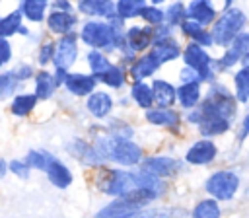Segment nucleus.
Masks as SVG:
<instances>
[{"label": "nucleus", "instance_id": "b1692460", "mask_svg": "<svg viewBox=\"0 0 249 218\" xmlns=\"http://www.w3.org/2000/svg\"><path fill=\"white\" fill-rule=\"evenodd\" d=\"M18 8H19L23 19H27L31 23H41L45 19V14L51 8V4L47 0H23Z\"/></svg>", "mask_w": 249, "mask_h": 218}, {"label": "nucleus", "instance_id": "7ed1b4c3", "mask_svg": "<svg viewBox=\"0 0 249 218\" xmlns=\"http://www.w3.org/2000/svg\"><path fill=\"white\" fill-rule=\"evenodd\" d=\"M243 23H245V14L239 10V8H230L226 10L216 21H214V27L210 31L212 35V41L218 43V45H230L243 29Z\"/></svg>", "mask_w": 249, "mask_h": 218}, {"label": "nucleus", "instance_id": "473e14b6", "mask_svg": "<svg viewBox=\"0 0 249 218\" xmlns=\"http://www.w3.org/2000/svg\"><path fill=\"white\" fill-rule=\"evenodd\" d=\"M54 160V156L47 150H29L25 154V164L29 165V169H39V171H45L47 165Z\"/></svg>", "mask_w": 249, "mask_h": 218}, {"label": "nucleus", "instance_id": "bb28decb", "mask_svg": "<svg viewBox=\"0 0 249 218\" xmlns=\"http://www.w3.org/2000/svg\"><path fill=\"white\" fill-rule=\"evenodd\" d=\"M130 99L140 107V109H152L154 107V95H152V86L146 82H132L130 86Z\"/></svg>", "mask_w": 249, "mask_h": 218}, {"label": "nucleus", "instance_id": "a18cd8bd", "mask_svg": "<svg viewBox=\"0 0 249 218\" xmlns=\"http://www.w3.org/2000/svg\"><path fill=\"white\" fill-rule=\"evenodd\" d=\"M247 134H249V113L245 115V119H243V123H241V134H239V136L243 138V136H247Z\"/></svg>", "mask_w": 249, "mask_h": 218}, {"label": "nucleus", "instance_id": "412c9836", "mask_svg": "<svg viewBox=\"0 0 249 218\" xmlns=\"http://www.w3.org/2000/svg\"><path fill=\"white\" fill-rule=\"evenodd\" d=\"M150 53H152V56H154V58L160 62V66H161V64L169 62V60H175L177 56H181L183 51H181L179 43H177L173 37H167V39L156 41V43L152 45Z\"/></svg>", "mask_w": 249, "mask_h": 218}, {"label": "nucleus", "instance_id": "79ce46f5", "mask_svg": "<svg viewBox=\"0 0 249 218\" xmlns=\"http://www.w3.org/2000/svg\"><path fill=\"white\" fill-rule=\"evenodd\" d=\"M12 60V43L8 39H0V68H4Z\"/></svg>", "mask_w": 249, "mask_h": 218}, {"label": "nucleus", "instance_id": "423d86ee", "mask_svg": "<svg viewBox=\"0 0 249 218\" xmlns=\"http://www.w3.org/2000/svg\"><path fill=\"white\" fill-rule=\"evenodd\" d=\"M181 56H183L185 66H187V68H191V70H195V72L198 74L200 82H212V80H214L212 60H210L208 53H206L200 45H196V43H193V41H191V43L183 49Z\"/></svg>", "mask_w": 249, "mask_h": 218}, {"label": "nucleus", "instance_id": "c85d7f7f", "mask_svg": "<svg viewBox=\"0 0 249 218\" xmlns=\"http://www.w3.org/2000/svg\"><path fill=\"white\" fill-rule=\"evenodd\" d=\"M177 101L183 109H193L200 101V84H181L177 88Z\"/></svg>", "mask_w": 249, "mask_h": 218}, {"label": "nucleus", "instance_id": "c9c22d12", "mask_svg": "<svg viewBox=\"0 0 249 218\" xmlns=\"http://www.w3.org/2000/svg\"><path fill=\"white\" fill-rule=\"evenodd\" d=\"M193 218H220V206L214 199H204L193 208Z\"/></svg>", "mask_w": 249, "mask_h": 218}, {"label": "nucleus", "instance_id": "1a4fd4ad", "mask_svg": "<svg viewBox=\"0 0 249 218\" xmlns=\"http://www.w3.org/2000/svg\"><path fill=\"white\" fill-rule=\"evenodd\" d=\"M154 43V27L150 25H132L128 29H124V45L121 49H128L130 53H134L136 56L152 47ZM119 49V51H121Z\"/></svg>", "mask_w": 249, "mask_h": 218}, {"label": "nucleus", "instance_id": "c03bdc74", "mask_svg": "<svg viewBox=\"0 0 249 218\" xmlns=\"http://www.w3.org/2000/svg\"><path fill=\"white\" fill-rule=\"evenodd\" d=\"M158 216V212L156 210H138V212H132V214H126V216H123V218H156Z\"/></svg>", "mask_w": 249, "mask_h": 218}, {"label": "nucleus", "instance_id": "f704fd0d", "mask_svg": "<svg viewBox=\"0 0 249 218\" xmlns=\"http://www.w3.org/2000/svg\"><path fill=\"white\" fill-rule=\"evenodd\" d=\"M235 99L241 103L249 101V66H243L235 74Z\"/></svg>", "mask_w": 249, "mask_h": 218}, {"label": "nucleus", "instance_id": "2f4dec72", "mask_svg": "<svg viewBox=\"0 0 249 218\" xmlns=\"http://www.w3.org/2000/svg\"><path fill=\"white\" fill-rule=\"evenodd\" d=\"M144 4H146L144 0H119V2H115V14L123 21H126V19L136 18L140 14V10L144 8Z\"/></svg>", "mask_w": 249, "mask_h": 218}, {"label": "nucleus", "instance_id": "ddd939ff", "mask_svg": "<svg viewBox=\"0 0 249 218\" xmlns=\"http://www.w3.org/2000/svg\"><path fill=\"white\" fill-rule=\"evenodd\" d=\"M158 68H160V62L152 56V53H144L134 58V62L126 68V74L132 78V82H144L146 78L154 76Z\"/></svg>", "mask_w": 249, "mask_h": 218}, {"label": "nucleus", "instance_id": "f8f14e48", "mask_svg": "<svg viewBox=\"0 0 249 218\" xmlns=\"http://www.w3.org/2000/svg\"><path fill=\"white\" fill-rule=\"evenodd\" d=\"M113 105H115L113 95H111L109 91H103V90H95L93 93H89V95L86 97V109H88V113H89L91 117H95V119H105V117H109L111 111H113Z\"/></svg>", "mask_w": 249, "mask_h": 218}, {"label": "nucleus", "instance_id": "6e6552de", "mask_svg": "<svg viewBox=\"0 0 249 218\" xmlns=\"http://www.w3.org/2000/svg\"><path fill=\"white\" fill-rule=\"evenodd\" d=\"M78 33H68L62 35L54 41V56H53V64L56 70H70L72 64L78 60Z\"/></svg>", "mask_w": 249, "mask_h": 218}, {"label": "nucleus", "instance_id": "2eb2a0df", "mask_svg": "<svg viewBox=\"0 0 249 218\" xmlns=\"http://www.w3.org/2000/svg\"><path fill=\"white\" fill-rule=\"evenodd\" d=\"M76 25H78V18L74 14H66V12H58V10H51L47 14V29L58 37L74 33Z\"/></svg>", "mask_w": 249, "mask_h": 218}, {"label": "nucleus", "instance_id": "aec40b11", "mask_svg": "<svg viewBox=\"0 0 249 218\" xmlns=\"http://www.w3.org/2000/svg\"><path fill=\"white\" fill-rule=\"evenodd\" d=\"M187 19L196 21L198 25H208L210 21H216V10L206 0H193L187 6Z\"/></svg>", "mask_w": 249, "mask_h": 218}, {"label": "nucleus", "instance_id": "ea45409f", "mask_svg": "<svg viewBox=\"0 0 249 218\" xmlns=\"http://www.w3.org/2000/svg\"><path fill=\"white\" fill-rule=\"evenodd\" d=\"M14 72H16V76H18V80L21 84L27 82V80H31V78H35V68L29 62H21L18 68H14Z\"/></svg>", "mask_w": 249, "mask_h": 218}, {"label": "nucleus", "instance_id": "f3484780", "mask_svg": "<svg viewBox=\"0 0 249 218\" xmlns=\"http://www.w3.org/2000/svg\"><path fill=\"white\" fill-rule=\"evenodd\" d=\"M45 175H47V179H49L56 189H68V187L72 185V181H74V175H72L70 167H68L64 162H60L58 158H54V160L47 165Z\"/></svg>", "mask_w": 249, "mask_h": 218}, {"label": "nucleus", "instance_id": "39448f33", "mask_svg": "<svg viewBox=\"0 0 249 218\" xmlns=\"http://www.w3.org/2000/svg\"><path fill=\"white\" fill-rule=\"evenodd\" d=\"M148 202H152V200L142 193H136V195H130V197H123V199H113L109 204L99 208L93 218H123L126 214L144 210V206Z\"/></svg>", "mask_w": 249, "mask_h": 218}, {"label": "nucleus", "instance_id": "37998d69", "mask_svg": "<svg viewBox=\"0 0 249 218\" xmlns=\"http://www.w3.org/2000/svg\"><path fill=\"white\" fill-rule=\"evenodd\" d=\"M51 10H58V12H66V14H74L76 8H74L70 2H66V0H56V2L51 4Z\"/></svg>", "mask_w": 249, "mask_h": 218}, {"label": "nucleus", "instance_id": "7c9ffc66", "mask_svg": "<svg viewBox=\"0 0 249 218\" xmlns=\"http://www.w3.org/2000/svg\"><path fill=\"white\" fill-rule=\"evenodd\" d=\"M21 88V82L18 80L14 70H4L0 72V101H6L18 93Z\"/></svg>", "mask_w": 249, "mask_h": 218}, {"label": "nucleus", "instance_id": "a211bd4d", "mask_svg": "<svg viewBox=\"0 0 249 218\" xmlns=\"http://www.w3.org/2000/svg\"><path fill=\"white\" fill-rule=\"evenodd\" d=\"M249 51V33H239L231 43H230V49H226L222 60L218 62L220 68H230L233 66L237 60H241L245 56V53Z\"/></svg>", "mask_w": 249, "mask_h": 218}, {"label": "nucleus", "instance_id": "4c0bfd02", "mask_svg": "<svg viewBox=\"0 0 249 218\" xmlns=\"http://www.w3.org/2000/svg\"><path fill=\"white\" fill-rule=\"evenodd\" d=\"M53 56H54V41H43L37 49V64L41 66V70H45L47 64H53Z\"/></svg>", "mask_w": 249, "mask_h": 218}, {"label": "nucleus", "instance_id": "f257e3e1", "mask_svg": "<svg viewBox=\"0 0 249 218\" xmlns=\"http://www.w3.org/2000/svg\"><path fill=\"white\" fill-rule=\"evenodd\" d=\"M80 39L93 51L115 53L124 45V31L115 29L105 19H88L82 23Z\"/></svg>", "mask_w": 249, "mask_h": 218}, {"label": "nucleus", "instance_id": "4be33fe9", "mask_svg": "<svg viewBox=\"0 0 249 218\" xmlns=\"http://www.w3.org/2000/svg\"><path fill=\"white\" fill-rule=\"evenodd\" d=\"M33 84H35L33 93H35V97H37V99H51V97L54 95L56 88H58V86H56V82H54L53 72H49L47 68H45V70L35 72Z\"/></svg>", "mask_w": 249, "mask_h": 218}, {"label": "nucleus", "instance_id": "c756f323", "mask_svg": "<svg viewBox=\"0 0 249 218\" xmlns=\"http://www.w3.org/2000/svg\"><path fill=\"white\" fill-rule=\"evenodd\" d=\"M86 58H88L89 74H91L95 80H97V78H99L103 72H107V70H109V66L113 64L105 53H101V51H93V49H89V51H88Z\"/></svg>", "mask_w": 249, "mask_h": 218}, {"label": "nucleus", "instance_id": "de8ad7c7", "mask_svg": "<svg viewBox=\"0 0 249 218\" xmlns=\"http://www.w3.org/2000/svg\"><path fill=\"white\" fill-rule=\"evenodd\" d=\"M241 60H243V64H245V66H249V51L245 53V56H243Z\"/></svg>", "mask_w": 249, "mask_h": 218}, {"label": "nucleus", "instance_id": "a878e982", "mask_svg": "<svg viewBox=\"0 0 249 218\" xmlns=\"http://www.w3.org/2000/svg\"><path fill=\"white\" fill-rule=\"evenodd\" d=\"M23 27V16L19 12V8L12 10L10 14L0 18V39H10L16 33H19V29Z\"/></svg>", "mask_w": 249, "mask_h": 218}, {"label": "nucleus", "instance_id": "a19ab883", "mask_svg": "<svg viewBox=\"0 0 249 218\" xmlns=\"http://www.w3.org/2000/svg\"><path fill=\"white\" fill-rule=\"evenodd\" d=\"M179 27H181L183 35H187V37H191V39H195V37H196V35H198V33L204 29L202 25H198L196 21H191V19H185V21H183Z\"/></svg>", "mask_w": 249, "mask_h": 218}, {"label": "nucleus", "instance_id": "e433bc0d", "mask_svg": "<svg viewBox=\"0 0 249 218\" xmlns=\"http://www.w3.org/2000/svg\"><path fill=\"white\" fill-rule=\"evenodd\" d=\"M187 19V6L181 4V2H173L167 6L165 10V23L175 27V25H181L183 21Z\"/></svg>", "mask_w": 249, "mask_h": 218}, {"label": "nucleus", "instance_id": "9d476101", "mask_svg": "<svg viewBox=\"0 0 249 218\" xmlns=\"http://www.w3.org/2000/svg\"><path fill=\"white\" fill-rule=\"evenodd\" d=\"M140 169L150 173V175H156V177L163 179V177L175 175L181 169V164L175 158H169V156H148L140 162Z\"/></svg>", "mask_w": 249, "mask_h": 218}, {"label": "nucleus", "instance_id": "cd10ccee", "mask_svg": "<svg viewBox=\"0 0 249 218\" xmlns=\"http://www.w3.org/2000/svg\"><path fill=\"white\" fill-rule=\"evenodd\" d=\"M126 68H124V64H111L109 66V70L107 72H103L99 78H97V82H101L103 86H107V88H113V90H119V88H123L124 86V82H126Z\"/></svg>", "mask_w": 249, "mask_h": 218}, {"label": "nucleus", "instance_id": "6ab92c4d", "mask_svg": "<svg viewBox=\"0 0 249 218\" xmlns=\"http://www.w3.org/2000/svg\"><path fill=\"white\" fill-rule=\"evenodd\" d=\"M76 10L91 19H97V18H109L111 14H115V2L111 0H82L78 2Z\"/></svg>", "mask_w": 249, "mask_h": 218}, {"label": "nucleus", "instance_id": "72a5a7b5", "mask_svg": "<svg viewBox=\"0 0 249 218\" xmlns=\"http://www.w3.org/2000/svg\"><path fill=\"white\" fill-rule=\"evenodd\" d=\"M138 18H142V21L150 27H158L165 21V12L161 8H158L156 4H144V8L140 10Z\"/></svg>", "mask_w": 249, "mask_h": 218}, {"label": "nucleus", "instance_id": "5701e85b", "mask_svg": "<svg viewBox=\"0 0 249 218\" xmlns=\"http://www.w3.org/2000/svg\"><path fill=\"white\" fill-rule=\"evenodd\" d=\"M146 121L150 125H156V127H167V128H173L179 125L181 117L177 111L173 109H161V107H152L146 111Z\"/></svg>", "mask_w": 249, "mask_h": 218}, {"label": "nucleus", "instance_id": "dca6fc26", "mask_svg": "<svg viewBox=\"0 0 249 218\" xmlns=\"http://www.w3.org/2000/svg\"><path fill=\"white\" fill-rule=\"evenodd\" d=\"M150 86H152V95H154L156 107L171 109V105L177 101V88L171 82L161 80V78H156Z\"/></svg>", "mask_w": 249, "mask_h": 218}, {"label": "nucleus", "instance_id": "49530a36", "mask_svg": "<svg viewBox=\"0 0 249 218\" xmlns=\"http://www.w3.org/2000/svg\"><path fill=\"white\" fill-rule=\"evenodd\" d=\"M6 173H8V162H4V160L0 158V179L6 177Z\"/></svg>", "mask_w": 249, "mask_h": 218}, {"label": "nucleus", "instance_id": "9b49d317", "mask_svg": "<svg viewBox=\"0 0 249 218\" xmlns=\"http://www.w3.org/2000/svg\"><path fill=\"white\" fill-rule=\"evenodd\" d=\"M218 154V148L216 144L210 140V138H202V140H196L185 154V162L187 164H193V165H206L210 164Z\"/></svg>", "mask_w": 249, "mask_h": 218}, {"label": "nucleus", "instance_id": "58836bf2", "mask_svg": "<svg viewBox=\"0 0 249 218\" xmlns=\"http://www.w3.org/2000/svg\"><path fill=\"white\" fill-rule=\"evenodd\" d=\"M8 173H14L19 179H27L31 169L25 164V160H12V162H8Z\"/></svg>", "mask_w": 249, "mask_h": 218}, {"label": "nucleus", "instance_id": "f03ea898", "mask_svg": "<svg viewBox=\"0 0 249 218\" xmlns=\"http://www.w3.org/2000/svg\"><path fill=\"white\" fill-rule=\"evenodd\" d=\"M95 185L101 193L113 199H123V197L140 193L138 183H136V171H126V169H117V167L101 169L95 177Z\"/></svg>", "mask_w": 249, "mask_h": 218}, {"label": "nucleus", "instance_id": "0eeeda50", "mask_svg": "<svg viewBox=\"0 0 249 218\" xmlns=\"http://www.w3.org/2000/svg\"><path fill=\"white\" fill-rule=\"evenodd\" d=\"M239 187V177L233 171H214L206 183L204 189L208 195H212L214 200H230Z\"/></svg>", "mask_w": 249, "mask_h": 218}, {"label": "nucleus", "instance_id": "393cba45", "mask_svg": "<svg viewBox=\"0 0 249 218\" xmlns=\"http://www.w3.org/2000/svg\"><path fill=\"white\" fill-rule=\"evenodd\" d=\"M37 97L33 91H18L10 101V113L16 117H25L37 107Z\"/></svg>", "mask_w": 249, "mask_h": 218}, {"label": "nucleus", "instance_id": "20e7f679", "mask_svg": "<svg viewBox=\"0 0 249 218\" xmlns=\"http://www.w3.org/2000/svg\"><path fill=\"white\" fill-rule=\"evenodd\" d=\"M196 111L200 117L214 115V117H222V119L230 121V117L235 115V99L224 86H212L206 99L202 101V105Z\"/></svg>", "mask_w": 249, "mask_h": 218}, {"label": "nucleus", "instance_id": "4468645a", "mask_svg": "<svg viewBox=\"0 0 249 218\" xmlns=\"http://www.w3.org/2000/svg\"><path fill=\"white\" fill-rule=\"evenodd\" d=\"M97 80L91 74H84V72H68V78L64 82V88L76 95V97H88L89 93L95 91Z\"/></svg>", "mask_w": 249, "mask_h": 218}]
</instances>
